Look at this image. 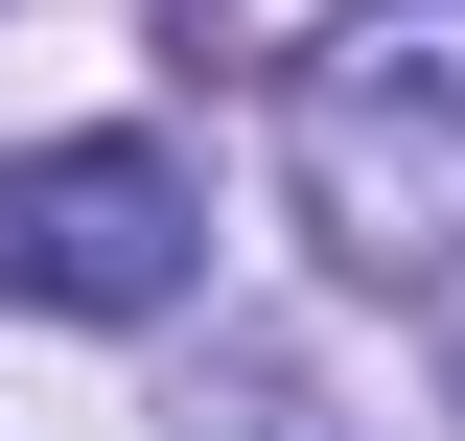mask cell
Masks as SVG:
<instances>
[{"instance_id": "cell-1", "label": "cell", "mask_w": 465, "mask_h": 441, "mask_svg": "<svg viewBox=\"0 0 465 441\" xmlns=\"http://www.w3.org/2000/svg\"><path fill=\"white\" fill-rule=\"evenodd\" d=\"M280 186L349 279H465V0H349L280 70Z\"/></svg>"}, {"instance_id": "cell-2", "label": "cell", "mask_w": 465, "mask_h": 441, "mask_svg": "<svg viewBox=\"0 0 465 441\" xmlns=\"http://www.w3.org/2000/svg\"><path fill=\"white\" fill-rule=\"evenodd\" d=\"M0 279H24L47 326H163L186 279H210L186 140H24V163H0Z\"/></svg>"}]
</instances>
